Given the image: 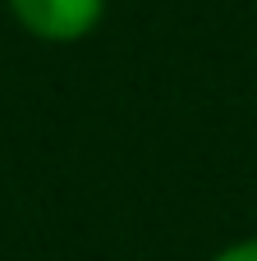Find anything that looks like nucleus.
Masks as SVG:
<instances>
[{"instance_id":"nucleus-1","label":"nucleus","mask_w":257,"mask_h":261,"mask_svg":"<svg viewBox=\"0 0 257 261\" xmlns=\"http://www.w3.org/2000/svg\"><path fill=\"white\" fill-rule=\"evenodd\" d=\"M5 9L28 37L46 46H74L106 23L110 0H5Z\"/></svg>"},{"instance_id":"nucleus-2","label":"nucleus","mask_w":257,"mask_h":261,"mask_svg":"<svg viewBox=\"0 0 257 261\" xmlns=\"http://www.w3.org/2000/svg\"><path fill=\"white\" fill-rule=\"evenodd\" d=\"M207 261H257V234H253V239H235V243H225L221 252H212Z\"/></svg>"}]
</instances>
